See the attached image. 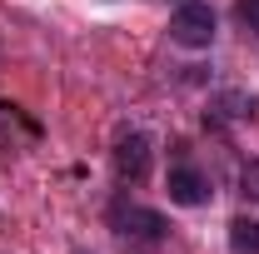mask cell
<instances>
[{"label":"cell","mask_w":259,"mask_h":254,"mask_svg":"<svg viewBox=\"0 0 259 254\" xmlns=\"http://www.w3.org/2000/svg\"><path fill=\"white\" fill-rule=\"evenodd\" d=\"M110 229L125 239L130 249H155L169 239V220H164L160 209H150V204H135V199H115L110 204Z\"/></svg>","instance_id":"1"},{"label":"cell","mask_w":259,"mask_h":254,"mask_svg":"<svg viewBox=\"0 0 259 254\" xmlns=\"http://www.w3.org/2000/svg\"><path fill=\"white\" fill-rule=\"evenodd\" d=\"M169 40L185 45V50H209L214 45V10L204 0H185L169 15Z\"/></svg>","instance_id":"2"},{"label":"cell","mask_w":259,"mask_h":254,"mask_svg":"<svg viewBox=\"0 0 259 254\" xmlns=\"http://www.w3.org/2000/svg\"><path fill=\"white\" fill-rule=\"evenodd\" d=\"M150 155H155V140L145 130H120L115 135V175H120V185H140L150 175Z\"/></svg>","instance_id":"3"},{"label":"cell","mask_w":259,"mask_h":254,"mask_svg":"<svg viewBox=\"0 0 259 254\" xmlns=\"http://www.w3.org/2000/svg\"><path fill=\"white\" fill-rule=\"evenodd\" d=\"M164 190H169V199L175 204H185V209H199V204H209V175L199 170V164H190V159H180V164H169V175H164Z\"/></svg>","instance_id":"4"},{"label":"cell","mask_w":259,"mask_h":254,"mask_svg":"<svg viewBox=\"0 0 259 254\" xmlns=\"http://www.w3.org/2000/svg\"><path fill=\"white\" fill-rule=\"evenodd\" d=\"M229 249L234 254H259V220L254 215H239L229 224Z\"/></svg>","instance_id":"5"},{"label":"cell","mask_w":259,"mask_h":254,"mask_svg":"<svg viewBox=\"0 0 259 254\" xmlns=\"http://www.w3.org/2000/svg\"><path fill=\"white\" fill-rule=\"evenodd\" d=\"M214 105L225 110L229 120H249V115H254V95H244V90H225Z\"/></svg>","instance_id":"6"},{"label":"cell","mask_w":259,"mask_h":254,"mask_svg":"<svg viewBox=\"0 0 259 254\" xmlns=\"http://www.w3.org/2000/svg\"><path fill=\"white\" fill-rule=\"evenodd\" d=\"M234 15H239L249 30H259V0H239V5H234Z\"/></svg>","instance_id":"7"},{"label":"cell","mask_w":259,"mask_h":254,"mask_svg":"<svg viewBox=\"0 0 259 254\" xmlns=\"http://www.w3.org/2000/svg\"><path fill=\"white\" fill-rule=\"evenodd\" d=\"M244 194H254V199H259V159L244 170Z\"/></svg>","instance_id":"8"}]
</instances>
